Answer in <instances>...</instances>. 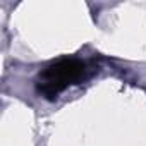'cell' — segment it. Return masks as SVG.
Wrapping results in <instances>:
<instances>
[{
	"label": "cell",
	"instance_id": "obj_1",
	"mask_svg": "<svg viewBox=\"0 0 146 146\" xmlns=\"http://www.w3.org/2000/svg\"><path fill=\"white\" fill-rule=\"evenodd\" d=\"M88 74L86 62L70 58L48 65L38 78V91L46 98H55L70 84H78Z\"/></svg>",
	"mask_w": 146,
	"mask_h": 146
}]
</instances>
